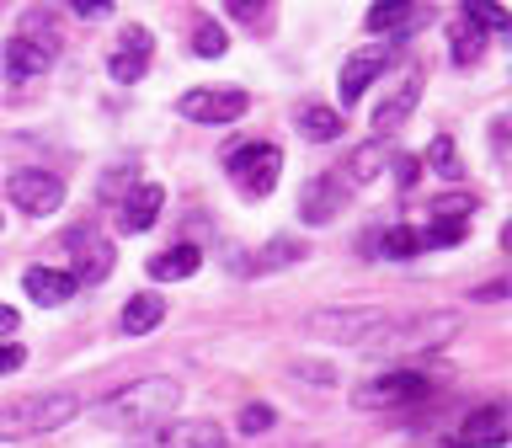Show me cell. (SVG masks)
<instances>
[{
  "label": "cell",
  "instance_id": "74e56055",
  "mask_svg": "<svg viewBox=\"0 0 512 448\" xmlns=\"http://www.w3.org/2000/svg\"><path fill=\"white\" fill-rule=\"evenodd\" d=\"M443 448H464V443H459V438H448V443H443Z\"/></svg>",
  "mask_w": 512,
  "mask_h": 448
},
{
  "label": "cell",
  "instance_id": "d4e9b609",
  "mask_svg": "<svg viewBox=\"0 0 512 448\" xmlns=\"http://www.w3.org/2000/svg\"><path fill=\"white\" fill-rule=\"evenodd\" d=\"M480 54H486V27L470 16V6H464L459 11V27H454V43H448V59L464 70V64H480Z\"/></svg>",
  "mask_w": 512,
  "mask_h": 448
},
{
  "label": "cell",
  "instance_id": "8fae6325",
  "mask_svg": "<svg viewBox=\"0 0 512 448\" xmlns=\"http://www.w3.org/2000/svg\"><path fill=\"white\" fill-rule=\"evenodd\" d=\"M160 208H166V192H160L155 182H139L134 192H123V198H118L112 224H118V235H144L160 219Z\"/></svg>",
  "mask_w": 512,
  "mask_h": 448
},
{
  "label": "cell",
  "instance_id": "8992f818",
  "mask_svg": "<svg viewBox=\"0 0 512 448\" xmlns=\"http://www.w3.org/2000/svg\"><path fill=\"white\" fill-rule=\"evenodd\" d=\"M54 59H59V32H54V22H43V32L27 22V27H16L11 38H6V75H11V80L43 75Z\"/></svg>",
  "mask_w": 512,
  "mask_h": 448
},
{
  "label": "cell",
  "instance_id": "d6986e66",
  "mask_svg": "<svg viewBox=\"0 0 512 448\" xmlns=\"http://www.w3.org/2000/svg\"><path fill=\"white\" fill-rule=\"evenodd\" d=\"M22 288H27L32 304L59 310V304H70V294H75V278H70V272H59V267H27L22 272Z\"/></svg>",
  "mask_w": 512,
  "mask_h": 448
},
{
  "label": "cell",
  "instance_id": "ba28073f",
  "mask_svg": "<svg viewBox=\"0 0 512 448\" xmlns=\"http://www.w3.org/2000/svg\"><path fill=\"white\" fill-rule=\"evenodd\" d=\"M251 96L246 91H214V86H198V91H182L176 96V112L187 123H203V128H230L246 118Z\"/></svg>",
  "mask_w": 512,
  "mask_h": 448
},
{
  "label": "cell",
  "instance_id": "2e32d148",
  "mask_svg": "<svg viewBox=\"0 0 512 448\" xmlns=\"http://www.w3.org/2000/svg\"><path fill=\"white\" fill-rule=\"evenodd\" d=\"M507 438H512L507 406H480V411L464 416V427H459L464 448H507Z\"/></svg>",
  "mask_w": 512,
  "mask_h": 448
},
{
  "label": "cell",
  "instance_id": "277c9868",
  "mask_svg": "<svg viewBox=\"0 0 512 448\" xmlns=\"http://www.w3.org/2000/svg\"><path fill=\"white\" fill-rule=\"evenodd\" d=\"M432 395H438V374H427V368H390V374L363 379L352 390V406L358 411H406Z\"/></svg>",
  "mask_w": 512,
  "mask_h": 448
},
{
  "label": "cell",
  "instance_id": "e575fe53",
  "mask_svg": "<svg viewBox=\"0 0 512 448\" xmlns=\"http://www.w3.org/2000/svg\"><path fill=\"white\" fill-rule=\"evenodd\" d=\"M230 16H240V22H267V6H230Z\"/></svg>",
  "mask_w": 512,
  "mask_h": 448
},
{
  "label": "cell",
  "instance_id": "4fadbf2b",
  "mask_svg": "<svg viewBox=\"0 0 512 448\" xmlns=\"http://www.w3.org/2000/svg\"><path fill=\"white\" fill-rule=\"evenodd\" d=\"M347 198V187H342V176H310V182L299 187V219L304 224H331L336 219V208H342Z\"/></svg>",
  "mask_w": 512,
  "mask_h": 448
},
{
  "label": "cell",
  "instance_id": "e0dca14e",
  "mask_svg": "<svg viewBox=\"0 0 512 448\" xmlns=\"http://www.w3.org/2000/svg\"><path fill=\"white\" fill-rule=\"evenodd\" d=\"M139 448H224V427H214V422H166V427H155Z\"/></svg>",
  "mask_w": 512,
  "mask_h": 448
},
{
  "label": "cell",
  "instance_id": "83f0119b",
  "mask_svg": "<svg viewBox=\"0 0 512 448\" xmlns=\"http://www.w3.org/2000/svg\"><path fill=\"white\" fill-rule=\"evenodd\" d=\"M224 48H230V38H224L219 22H198V27H192V54H198V59H219Z\"/></svg>",
  "mask_w": 512,
  "mask_h": 448
},
{
  "label": "cell",
  "instance_id": "ffe728a7",
  "mask_svg": "<svg viewBox=\"0 0 512 448\" xmlns=\"http://www.w3.org/2000/svg\"><path fill=\"white\" fill-rule=\"evenodd\" d=\"M363 256H390V262H411V256H422L427 251V240L416 224H390V230H379V235H368L363 240Z\"/></svg>",
  "mask_w": 512,
  "mask_h": 448
},
{
  "label": "cell",
  "instance_id": "7c38bea8",
  "mask_svg": "<svg viewBox=\"0 0 512 448\" xmlns=\"http://www.w3.org/2000/svg\"><path fill=\"white\" fill-rule=\"evenodd\" d=\"M384 70H390V48H358V54L342 64V80H336V91H342V107H336V112H347Z\"/></svg>",
  "mask_w": 512,
  "mask_h": 448
},
{
  "label": "cell",
  "instance_id": "3957f363",
  "mask_svg": "<svg viewBox=\"0 0 512 448\" xmlns=\"http://www.w3.org/2000/svg\"><path fill=\"white\" fill-rule=\"evenodd\" d=\"M80 416V395L75 390H38V395H16L0 406V438H38V432H59L64 422Z\"/></svg>",
  "mask_w": 512,
  "mask_h": 448
},
{
  "label": "cell",
  "instance_id": "d6a6232c",
  "mask_svg": "<svg viewBox=\"0 0 512 448\" xmlns=\"http://www.w3.org/2000/svg\"><path fill=\"white\" fill-rule=\"evenodd\" d=\"M299 374H310V384H320V390L336 384V374H331V368H320V363H299Z\"/></svg>",
  "mask_w": 512,
  "mask_h": 448
},
{
  "label": "cell",
  "instance_id": "9a60e30c",
  "mask_svg": "<svg viewBox=\"0 0 512 448\" xmlns=\"http://www.w3.org/2000/svg\"><path fill=\"white\" fill-rule=\"evenodd\" d=\"M416 102H422V70L411 64V70L400 75V86H395V91L374 107V128H379V134H395V128L416 112Z\"/></svg>",
  "mask_w": 512,
  "mask_h": 448
},
{
  "label": "cell",
  "instance_id": "cb8c5ba5",
  "mask_svg": "<svg viewBox=\"0 0 512 448\" xmlns=\"http://www.w3.org/2000/svg\"><path fill=\"white\" fill-rule=\"evenodd\" d=\"M294 128H299V139H310V144H331V139H342L347 118L336 107H299Z\"/></svg>",
  "mask_w": 512,
  "mask_h": 448
},
{
  "label": "cell",
  "instance_id": "484cf974",
  "mask_svg": "<svg viewBox=\"0 0 512 448\" xmlns=\"http://www.w3.org/2000/svg\"><path fill=\"white\" fill-rule=\"evenodd\" d=\"M379 171H384V139H368V144H358V150L347 155L342 187H368V182H379Z\"/></svg>",
  "mask_w": 512,
  "mask_h": 448
},
{
  "label": "cell",
  "instance_id": "5bb4252c",
  "mask_svg": "<svg viewBox=\"0 0 512 448\" xmlns=\"http://www.w3.org/2000/svg\"><path fill=\"white\" fill-rule=\"evenodd\" d=\"M150 48H155L150 27H128V32H123V48L107 59V75L118 80V86H134V80H144V70H150Z\"/></svg>",
  "mask_w": 512,
  "mask_h": 448
},
{
  "label": "cell",
  "instance_id": "f1b7e54d",
  "mask_svg": "<svg viewBox=\"0 0 512 448\" xmlns=\"http://www.w3.org/2000/svg\"><path fill=\"white\" fill-rule=\"evenodd\" d=\"M299 256H304V246H299V240H288V235H278V240H272V246H267L262 256H256V272L288 267V262H299Z\"/></svg>",
  "mask_w": 512,
  "mask_h": 448
},
{
  "label": "cell",
  "instance_id": "5b68a950",
  "mask_svg": "<svg viewBox=\"0 0 512 448\" xmlns=\"http://www.w3.org/2000/svg\"><path fill=\"white\" fill-rule=\"evenodd\" d=\"M278 171H283V150L278 144H240V150L224 155V176H230V187L240 198H267L272 187H278Z\"/></svg>",
  "mask_w": 512,
  "mask_h": 448
},
{
  "label": "cell",
  "instance_id": "8d00e7d4",
  "mask_svg": "<svg viewBox=\"0 0 512 448\" xmlns=\"http://www.w3.org/2000/svg\"><path fill=\"white\" fill-rule=\"evenodd\" d=\"M107 11H112V6H86V0H80V6H75V16H86V22H102Z\"/></svg>",
  "mask_w": 512,
  "mask_h": 448
},
{
  "label": "cell",
  "instance_id": "7a4b0ae2",
  "mask_svg": "<svg viewBox=\"0 0 512 448\" xmlns=\"http://www.w3.org/2000/svg\"><path fill=\"white\" fill-rule=\"evenodd\" d=\"M390 331L395 320L379 304H326V310L304 315V336H320V342H336V347H374Z\"/></svg>",
  "mask_w": 512,
  "mask_h": 448
},
{
  "label": "cell",
  "instance_id": "52a82bcc",
  "mask_svg": "<svg viewBox=\"0 0 512 448\" xmlns=\"http://www.w3.org/2000/svg\"><path fill=\"white\" fill-rule=\"evenodd\" d=\"M459 310H432V315H422V320H411V326H400V331H390L379 342V352H390V358H411V352H432V347H443L448 336H459Z\"/></svg>",
  "mask_w": 512,
  "mask_h": 448
},
{
  "label": "cell",
  "instance_id": "1f68e13d",
  "mask_svg": "<svg viewBox=\"0 0 512 448\" xmlns=\"http://www.w3.org/2000/svg\"><path fill=\"white\" fill-rule=\"evenodd\" d=\"M416 171H422V160H416V155H400V160H395V176H400V187H411V182H416Z\"/></svg>",
  "mask_w": 512,
  "mask_h": 448
},
{
  "label": "cell",
  "instance_id": "836d02e7",
  "mask_svg": "<svg viewBox=\"0 0 512 448\" xmlns=\"http://www.w3.org/2000/svg\"><path fill=\"white\" fill-rule=\"evenodd\" d=\"M470 299H480V304H496V299H507V283H486V288H475Z\"/></svg>",
  "mask_w": 512,
  "mask_h": 448
},
{
  "label": "cell",
  "instance_id": "9c48e42d",
  "mask_svg": "<svg viewBox=\"0 0 512 448\" xmlns=\"http://www.w3.org/2000/svg\"><path fill=\"white\" fill-rule=\"evenodd\" d=\"M6 192H11V203L22 208V214H32V219H48V214H59V208H64V182L54 171H43V166L11 171Z\"/></svg>",
  "mask_w": 512,
  "mask_h": 448
},
{
  "label": "cell",
  "instance_id": "ac0fdd59",
  "mask_svg": "<svg viewBox=\"0 0 512 448\" xmlns=\"http://www.w3.org/2000/svg\"><path fill=\"white\" fill-rule=\"evenodd\" d=\"M368 32H384V38H411L432 22V6H368Z\"/></svg>",
  "mask_w": 512,
  "mask_h": 448
},
{
  "label": "cell",
  "instance_id": "7402d4cb",
  "mask_svg": "<svg viewBox=\"0 0 512 448\" xmlns=\"http://www.w3.org/2000/svg\"><path fill=\"white\" fill-rule=\"evenodd\" d=\"M107 272H112V246H107V240H96V235L80 240V235H75V267H70L75 288H80V283H102Z\"/></svg>",
  "mask_w": 512,
  "mask_h": 448
},
{
  "label": "cell",
  "instance_id": "4dcf8cb0",
  "mask_svg": "<svg viewBox=\"0 0 512 448\" xmlns=\"http://www.w3.org/2000/svg\"><path fill=\"white\" fill-rule=\"evenodd\" d=\"M27 363V352L16 347V342H0V374H16V368Z\"/></svg>",
  "mask_w": 512,
  "mask_h": 448
},
{
  "label": "cell",
  "instance_id": "f546056e",
  "mask_svg": "<svg viewBox=\"0 0 512 448\" xmlns=\"http://www.w3.org/2000/svg\"><path fill=\"white\" fill-rule=\"evenodd\" d=\"M272 422H278V411H272V406H262V400H256V406H246V411H240V432H246V438H256V432H267Z\"/></svg>",
  "mask_w": 512,
  "mask_h": 448
},
{
  "label": "cell",
  "instance_id": "4316f807",
  "mask_svg": "<svg viewBox=\"0 0 512 448\" xmlns=\"http://www.w3.org/2000/svg\"><path fill=\"white\" fill-rule=\"evenodd\" d=\"M427 166H432V171H438V176H443V182H459V176H464V160H459V144H454V139H448V134H438V139H432V144H427Z\"/></svg>",
  "mask_w": 512,
  "mask_h": 448
},
{
  "label": "cell",
  "instance_id": "d590c367",
  "mask_svg": "<svg viewBox=\"0 0 512 448\" xmlns=\"http://www.w3.org/2000/svg\"><path fill=\"white\" fill-rule=\"evenodd\" d=\"M16 326H22V320H16V310H11V304H0V336H11Z\"/></svg>",
  "mask_w": 512,
  "mask_h": 448
},
{
  "label": "cell",
  "instance_id": "30bf717a",
  "mask_svg": "<svg viewBox=\"0 0 512 448\" xmlns=\"http://www.w3.org/2000/svg\"><path fill=\"white\" fill-rule=\"evenodd\" d=\"M470 219H475V198H464V192H443V198L427 203L422 240H427V246H459V240L470 235Z\"/></svg>",
  "mask_w": 512,
  "mask_h": 448
},
{
  "label": "cell",
  "instance_id": "6da1fadb",
  "mask_svg": "<svg viewBox=\"0 0 512 448\" xmlns=\"http://www.w3.org/2000/svg\"><path fill=\"white\" fill-rule=\"evenodd\" d=\"M176 406H182V384L166 379V374H150V379H134L123 384L118 395H107L96 406V422L107 427H166Z\"/></svg>",
  "mask_w": 512,
  "mask_h": 448
},
{
  "label": "cell",
  "instance_id": "603a6c76",
  "mask_svg": "<svg viewBox=\"0 0 512 448\" xmlns=\"http://www.w3.org/2000/svg\"><path fill=\"white\" fill-rule=\"evenodd\" d=\"M203 267V251L198 246H171V251H160V256H150V278L155 283H182V278H192V272Z\"/></svg>",
  "mask_w": 512,
  "mask_h": 448
},
{
  "label": "cell",
  "instance_id": "44dd1931",
  "mask_svg": "<svg viewBox=\"0 0 512 448\" xmlns=\"http://www.w3.org/2000/svg\"><path fill=\"white\" fill-rule=\"evenodd\" d=\"M160 320H166V294H128L118 326H123V336H150Z\"/></svg>",
  "mask_w": 512,
  "mask_h": 448
}]
</instances>
